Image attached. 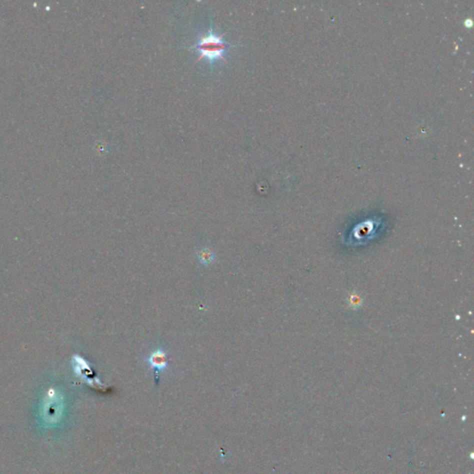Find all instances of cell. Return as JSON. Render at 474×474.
<instances>
[{"instance_id": "6da1fadb", "label": "cell", "mask_w": 474, "mask_h": 474, "mask_svg": "<svg viewBox=\"0 0 474 474\" xmlns=\"http://www.w3.org/2000/svg\"><path fill=\"white\" fill-rule=\"evenodd\" d=\"M224 34L216 36L212 31H210L206 36H200V41L196 44V48L200 51V55L196 63L200 62L203 58H208V60L213 62L216 58H220L224 62H226L224 52L229 48V44L224 41Z\"/></svg>"}, {"instance_id": "7a4b0ae2", "label": "cell", "mask_w": 474, "mask_h": 474, "mask_svg": "<svg viewBox=\"0 0 474 474\" xmlns=\"http://www.w3.org/2000/svg\"><path fill=\"white\" fill-rule=\"evenodd\" d=\"M148 363L152 368L158 370H163L168 366V360L166 353L162 350L154 351L148 358Z\"/></svg>"}, {"instance_id": "3957f363", "label": "cell", "mask_w": 474, "mask_h": 474, "mask_svg": "<svg viewBox=\"0 0 474 474\" xmlns=\"http://www.w3.org/2000/svg\"><path fill=\"white\" fill-rule=\"evenodd\" d=\"M198 258L202 264H210L214 260L215 256L210 250H202L198 254Z\"/></svg>"}]
</instances>
